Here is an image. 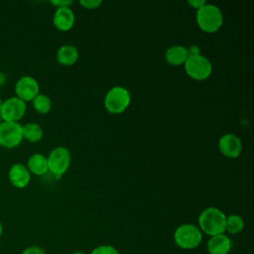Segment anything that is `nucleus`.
I'll return each mask as SVG.
<instances>
[{
    "label": "nucleus",
    "instance_id": "obj_5",
    "mask_svg": "<svg viewBox=\"0 0 254 254\" xmlns=\"http://www.w3.org/2000/svg\"><path fill=\"white\" fill-rule=\"evenodd\" d=\"M131 101L130 92L122 86L112 87L105 95L104 105L108 112L120 114L124 112Z\"/></svg>",
    "mask_w": 254,
    "mask_h": 254
},
{
    "label": "nucleus",
    "instance_id": "obj_26",
    "mask_svg": "<svg viewBox=\"0 0 254 254\" xmlns=\"http://www.w3.org/2000/svg\"><path fill=\"white\" fill-rule=\"evenodd\" d=\"M71 254H86V253L81 252V251H75V252H73V253H71Z\"/></svg>",
    "mask_w": 254,
    "mask_h": 254
},
{
    "label": "nucleus",
    "instance_id": "obj_17",
    "mask_svg": "<svg viewBox=\"0 0 254 254\" xmlns=\"http://www.w3.org/2000/svg\"><path fill=\"white\" fill-rule=\"evenodd\" d=\"M22 130L23 138L31 143L39 142L43 137V129L38 123L29 122L25 125H22Z\"/></svg>",
    "mask_w": 254,
    "mask_h": 254
},
{
    "label": "nucleus",
    "instance_id": "obj_21",
    "mask_svg": "<svg viewBox=\"0 0 254 254\" xmlns=\"http://www.w3.org/2000/svg\"><path fill=\"white\" fill-rule=\"evenodd\" d=\"M79 4L85 9H95L101 5L100 0H80Z\"/></svg>",
    "mask_w": 254,
    "mask_h": 254
},
{
    "label": "nucleus",
    "instance_id": "obj_6",
    "mask_svg": "<svg viewBox=\"0 0 254 254\" xmlns=\"http://www.w3.org/2000/svg\"><path fill=\"white\" fill-rule=\"evenodd\" d=\"M49 172L59 178L64 175L69 168L71 156L69 151L64 147H56L47 157Z\"/></svg>",
    "mask_w": 254,
    "mask_h": 254
},
{
    "label": "nucleus",
    "instance_id": "obj_1",
    "mask_svg": "<svg viewBox=\"0 0 254 254\" xmlns=\"http://www.w3.org/2000/svg\"><path fill=\"white\" fill-rule=\"evenodd\" d=\"M226 215L217 207L209 206L203 209L198 216V228L208 236L222 234L225 231Z\"/></svg>",
    "mask_w": 254,
    "mask_h": 254
},
{
    "label": "nucleus",
    "instance_id": "obj_7",
    "mask_svg": "<svg viewBox=\"0 0 254 254\" xmlns=\"http://www.w3.org/2000/svg\"><path fill=\"white\" fill-rule=\"evenodd\" d=\"M22 125L19 122L3 121L0 125V146L13 149L19 146L23 140Z\"/></svg>",
    "mask_w": 254,
    "mask_h": 254
},
{
    "label": "nucleus",
    "instance_id": "obj_23",
    "mask_svg": "<svg viewBox=\"0 0 254 254\" xmlns=\"http://www.w3.org/2000/svg\"><path fill=\"white\" fill-rule=\"evenodd\" d=\"M53 5H55L57 8L59 7H69V5L72 4V1L70 0H56V1H51Z\"/></svg>",
    "mask_w": 254,
    "mask_h": 254
},
{
    "label": "nucleus",
    "instance_id": "obj_8",
    "mask_svg": "<svg viewBox=\"0 0 254 254\" xmlns=\"http://www.w3.org/2000/svg\"><path fill=\"white\" fill-rule=\"evenodd\" d=\"M27 104L16 96L7 98L2 102L0 107V116L3 121L19 122L25 115Z\"/></svg>",
    "mask_w": 254,
    "mask_h": 254
},
{
    "label": "nucleus",
    "instance_id": "obj_3",
    "mask_svg": "<svg viewBox=\"0 0 254 254\" xmlns=\"http://www.w3.org/2000/svg\"><path fill=\"white\" fill-rule=\"evenodd\" d=\"M202 240V233L194 224H182L174 232V241L178 247L185 250L196 248Z\"/></svg>",
    "mask_w": 254,
    "mask_h": 254
},
{
    "label": "nucleus",
    "instance_id": "obj_28",
    "mask_svg": "<svg viewBox=\"0 0 254 254\" xmlns=\"http://www.w3.org/2000/svg\"><path fill=\"white\" fill-rule=\"evenodd\" d=\"M2 122H3V120H2V118H1V116H0V125L2 124Z\"/></svg>",
    "mask_w": 254,
    "mask_h": 254
},
{
    "label": "nucleus",
    "instance_id": "obj_12",
    "mask_svg": "<svg viewBox=\"0 0 254 254\" xmlns=\"http://www.w3.org/2000/svg\"><path fill=\"white\" fill-rule=\"evenodd\" d=\"M74 14L69 7H59L55 11L53 23L61 31H68L74 24Z\"/></svg>",
    "mask_w": 254,
    "mask_h": 254
},
{
    "label": "nucleus",
    "instance_id": "obj_15",
    "mask_svg": "<svg viewBox=\"0 0 254 254\" xmlns=\"http://www.w3.org/2000/svg\"><path fill=\"white\" fill-rule=\"evenodd\" d=\"M27 168L31 174L42 176L49 172L47 157L42 154H33L27 163Z\"/></svg>",
    "mask_w": 254,
    "mask_h": 254
},
{
    "label": "nucleus",
    "instance_id": "obj_27",
    "mask_svg": "<svg viewBox=\"0 0 254 254\" xmlns=\"http://www.w3.org/2000/svg\"><path fill=\"white\" fill-rule=\"evenodd\" d=\"M2 102H3V100H2V98H1V96H0V107H1V105H2Z\"/></svg>",
    "mask_w": 254,
    "mask_h": 254
},
{
    "label": "nucleus",
    "instance_id": "obj_18",
    "mask_svg": "<svg viewBox=\"0 0 254 254\" xmlns=\"http://www.w3.org/2000/svg\"><path fill=\"white\" fill-rule=\"evenodd\" d=\"M244 228V220L238 214H230L226 216L225 220V231L230 234H237Z\"/></svg>",
    "mask_w": 254,
    "mask_h": 254
},
{
    "label": "nucleus",
    "instance_id": "obj_16",
    "mask_svg": "<svg viewBox=\"0 0 254 254\" xmlns=\"http://www.w3.org/2000/svg\"><path fill=\"white\" fill-rule=\"evenodd\" d=\"M78 51L72 45L62 46L57 53V60L63 65H72L78 60Z\"/></svg>",
    "mask_w": 254,
    "mask_h": 254
},
{
    "label": "nucleus",
    "instance_id": "obj_13",
    "mask_svg": "<svg viewBox=\"0 0 254 254\" xmlns=\"http://www.w3.org/2000/svg\"><path fill=\"white\" fill-rule=\"evenodd\" d=\"M206 249L209 254H228L231 249V240L224 233L210 236Z\"/></svg>",
    "mask_w": 254,
    "mask_h": 254
},
{
    "label": "nucleus",
    "instance_id": "obj_10",
    "mask_svg": "<svg viewBox=\"0 0 254 254\" xmlns=\"http://www.w3.org/2000/svg\"><path fill=\"white\" fill-rule=\"evenodd\" d=\"M218 148L222 155L227 158H237L242 151L241 140L232 133L224 134L218 141Z\"/></svg>",
    "mask_w": 254,
    "mask_h": 254
},
{
    "label": "nucleus",
    "instance_id": "obj_25",
    "mask_svg": "<svg viewBox=\"0 0 254 254\" xmlns=\"http://www.w3.org/2000/svg\"><path fill=\"white\" fill-rule=\"evenodd\" d=\"M2 233H3V225H2V223L0 221V236L2 235Z\"/></svg>",
    "mask_w": 254,
    "mask_h": 254
},
{
    "label": "nucleus",
    "instance_id": "obj_20",
    "mask_svg": "<svg viewBox=\"0 0 254 254\" xmlns=\"http://www.w3.org/2000/svg\"><path fill=\"white\" fill-rule=\"evenodd\" d=\"M90 254H119V252L111 245H99L95 247Z\"/></svg>",
    "mask_w": 254,
    "mask_h": 254
},
{
    "label": "nucleus",
    "instance_id": "obj_2",
    "mask_svg": "<svg viewBox=\"0 0 254 254\" xmlns=\"http://www.w3.org/2000/svg\"><path fill=\"white\" fill-rule=\"evenodd\" d=\"M196 23L206 33H214L223 24V16L220 9L212 4H205L196 10Z\"/></svg>",
    "mask_w": 254,
    "mask_h": 254
},
{
    "label": "nucleus",
    "instance_id": "obj_22",
    "mask_svg": "<svg viewBox=\"0 0 254 254\" xmlns=\"http://www.w3.org/2000/svg\"><path fill=\"white\" fill-rule=\"evenodd\" d=\"M22 254H46V251L40 246H29L23 250Z\"/></svg>",
    "mask_w": 254,
    "mask_h": 254
},
{
    "label": "nucleus",
    "instance_id": "obj_11",
    "mask_svg": "<svg viewBox=\"0 0 254 254\" xmlns=\"http://www.w3.org/2000/svg\"><path fill=\"white\" fill-rule=\"evenodd\" d=\"M8 179L13 187L17 189H24L31 181V173L27 166L21 163H16L10 167L8 171Z\"/></svg>",
    "mask_w": 254,
    "mask_h": 254
},
{
    "label": "nucleus",
    "instance_id": "obj_24",
    "mask_svg": "<svg viewBox=\"0 0 254 254\" xmlns=\"http://www.w3.org/2000/svg\"><path fill=\"white\" fill-rule=\"evenodd\" d=\"M188 3H189V5H190L191 7H193L196 10L206 4V2L204 0H190Z\"/></svg>",
    "mask_w": 254,
    "mask_h": 254
},
{
    "label": "nucleus",
    "instance_id": "obj_4",
    "mask_svg": "<svg viewBox=\"0 0 254 254\" xmlns=\"http://www.w3.org/2000/svg\"><path fill=\"white\" fill-rule=\"evenodd\" d=\"M185 69L190 77L195 80H204L211 74L212 65L202 55L190 53L185 63Z\"/></svg>",
    "mask_w": 254,
    "mask_h": 254
},
{
    "label": "nucleus",
    "instance_id": "obj_19",
    "mask_svg": "<svg viewBox=\"0 0 254 254\" xmlns=\"http://www.w3.org/2000/svg\"><path fill=\"white\" fill-rule=\"evenodd\" d=\"M34 109L40 114H47L52 108V101L46 94L39 93L33 100Z\"/></svg>",
    "mask_w": 254,
    "mask_h": 254
},
{
    "label": "nucleus",
    "instance_id": "obj_14",
    "mask_svg": "<svg viewBox=\"0 0 254 254\" xmlns=\"http://www.w3.org/2000/svg\"><path fill=\"white\" fill-rule=\"evenodd\" d=\"M190 56V51L183 46H172L165 54V59L171 65H181L185 64L186 61Z\"/></svg>",
    "mask_w": 254,
    "mask_h": 254
},
{
    "label": "nucleus",
    "instance_id": "obj_9",
    "mask_svg": "<svg viewBox=\"0 0 254 254\" xmlns=\"http://www.w3.org/2000/svg\"><path fill=\"white\" fill-rule=\"evenodd\" d=\"M15 93L16 97L25 102L32 101L40 93L39 83L32 76H22L17 80L15 84Z\"/></svg>",
    "mask_w": 254,
    "mask_h": 254
}]
</instances>
